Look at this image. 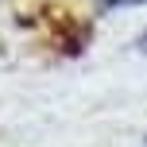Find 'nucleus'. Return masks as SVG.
I'll list each match as a JSON object with an SVG mask.
<instances>
[{"label":"nucleus","mask_w":147,"mask_h":147,"mask_svg":"<svg viewBox=\"0 0 147 147\" xmlns=\"http://www.w3.org/2000/svg\"><path fill=\"white\" fill-rule=\"evenodd\" d=\"M101 12H112V8H128V4H147V0H97Z\"/></svg>","instance_id":"obj_1"},{"label":"nucleus","mask_w":147,"mask_h":147,"mask_svg":"<svg viewBox=\"0 0 147 147\" xmlns=\"http://www.w3.org/2000/svg\"><path fill=\"white\" fill-rule=\"evenodd\" d=\"M136 51H140V54H147V31H143L140 39H136Z\"/></svg>","instance_id":"obj_2"}]
</instances>
